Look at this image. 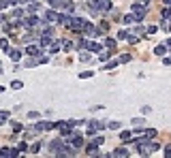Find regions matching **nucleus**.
I'll list each match as a JSON object with an SVG mask.
<instances>
[{
	"label": "nucleus",
	"mask_w": 171,
	"mask_h": 158,
	"mask_svg": "<svg viewBox=\"0 0 171 158\" xmlns=\"http://www.w3.org/2000/svg\"><path fill=\"white\" fill-rule=\"evenodd\" d=\"M131 11H133L135 19H137V22H141V19L146 17V4H143V2H135V4H133V9H131Z\"/></svg>",
	"instance_id": "nucleus-1"
},
{
	"label": "nucleus",
	"mask_w": 171,
	"mask_h": 158,
	"mask_svg": "<svg viewBox=\"0 0 171 158\" xmlns=\"http://www.w3.org/2000/svg\"><path fill=\"white\" fill-rule=\"evenodd\" d=\"M69 143L73 147H84V137L77 133V130H71L69 133Z\"/></svg>",
	"instance_id": "nucleus-2"
},
{
	"label": "nucleus",
	"mask_w": 171,
	"mask_h": 158,
	"mask_svg": "<svg viewBox=\"0 0 171 158\" xmlns=\"http://www.w3.org/2000/svg\"><path fill=\"white\" fill-rule=\"evenodd\" d=\"M107 124H103V122H98V120H92V122H88V130L86 133L88 135H96L98 130H103Z\"/></svg>",
	"instance_id": "nucleus-3"
},
{
	"label": "nucleus",
	"mask_w": 171,
	"mask_h": 158,
	"mask_svg": "<svg viewBox=\"0 0 171 158\" xmlns=\"http://www.w3.org/2000/svg\"><path fill=\"white\" fill-rule=\"evenodd\" d=\"M101 32H103L101 28H96V26H92V24H88V22H86V26H84V34H86V37L94 38V37H98Z\"/></svg>",
	"instance_id": "nucleus-4"
},
{
	"label": "nucleus",
	"mask_w": 171,
	"mask_h": 158,
	"mask_svg": "<svg viewBox=\"0 0 171 158\" xmlns=\"http://www.w3.org/2000/svg\"><path fill=\"white\" fill-rule=\"evenodd\" d=\"M84 26H86V22L81 19V17H73V19H71V26H69V28H71L73 32H84Z\"/></svg>",
	"instance_id": "nucleus-5"
},
{
	"label": "nucleus",
	"mask_w": 171,
	"mask_h": 158,
	"mask_svg": "<svg viewBox=\"0 0 171 158\" xmlns=\"http://www.w3.org/2000/svg\"><path fill=\"white\" fill-rule=\"evenodd\" d=\"M51 128H56V122H37L34 124L37 133H45V130H51Z\"/></svg>",
	"instance_id": "nucleus-6"
},
{
	"label": "nucleus",
	"mask_w": 171,
	"mask_h": 158,
	"mask_svg": "<svg viewBox=\"0 0 171 158\" xmlns=\"http://www.w3.org/2000/svg\"><path fill=\"white\" fill-rule=\"evenodd\" d=\"M64 145H66V143H64L62 139H54V141H49V152L58 156V152H60V150H62Z\"/></svg>",
	"instance_id": "nucleus-7"
},
{
	"label": "nucleus",
	"mask_w": 171,
	"mask_h": 158,
	"mask_svg": "<svg viewBox=\"0 0 171 158\" xmlns=\"http://www.w3.org/2000/svg\"><path fill=\"white\" fill-rule=\"evenodd\" d=\"M22 152L17 150V147H2L0 150V156L2 158H13V156H19Z\"/></svg>",
	"instance_id": "nucleus-8"
},
{
	"label": "nucleus",
	"mask_w": 171,
	"mask_h": 158,
	"mask_svg": "<svg viewBox=\"0 0 171 158\" xmlns=\"http://www.w3.org/2000/svg\"><path fill=\"white\" fill-rule=\"evenodd\" d=\"M96 143H94V141H92V143H88V145H86V154H88V156H101V152H98L96 150Z\"/></svg>",
	"instance_id": "nucleus-9"
},
{
	"label": "nucleus",
	"mask_w": 171,
	"mask_h": 158,
	"mask_svg": "<svg viewBox=\"0 0 171 158\" xmlns=\"http://www.w3.org/2000/svg\"><path fill=\"white\" fill-rule=\"evenodd\" d=\"M22 24H24L28 30H32V26H37V24H39V19H37V15H32V17H28L26 22H22Z\"/></svg>",
	"instance_id": "nucleus-10"
},
{
	"label": "nucleus",
	"mask_w": 171,
	"mask_h": 158,
	"mask_svg": "<svg viewBox=\"0 0 171 158\" xmlns=\"http://www.w3.org/2000/svg\"><path fill=\"white\" fill-rule=\"evenodd\" d=\"M45 19H47L49 24H54V22H58V19H60V15H58L56 11H47V15H45Z\"/></svg>",
	"instance_id": "nucleus-11"
},
{
	"label": "nucleus",
	"mask_w": 171,
	"mask_h": 158,
	"mask_svg": "<svg viewBox=\"0 0 171 158\" xmlns=\"http://www.w3.org/2000/svg\"><path fill=\"white\" fill-rule=\"evenodd\" d=\"M26 54H30V56H41V49L37 45H28L26 47Z\"/></svg>",
	"instance_id": "nucleus-12"
},
{
	"label": "nucleus",
	"mask_w": 171,
	"mask_h": 158,
	"mask_svg": "<svg viewBox=\"0 0 171 158\" xmlns=\"http://www.w3.org/2000/svg\"><path fill=\"white\" fill-rule=\"evenodd\" d=\"M60 45H62V41L51 43V45H49V54H51V56H54V54H58V51H60Z\"/></svg>",
	"instance_id": "nucleus-13"
},
{
	"label": "nucleus",
	"mask_w": 171,
	"mask_h": 158,
	"mask_svg": "<svg viewBox=\"0 0 171 158\" xmlns=\"http://www.w3.org/2000/svg\"><path fill=\"white\" fill-rule=\"evenodd\" d=\"M109 51H111V49H105V51L101 49V51H98V60H101V62H107V60H109Z\"/></svg>",
	"instance_id": "nucleus-14"
},
{
	"label": "nucleus",
	"mask_w": 171,
	"mask_h": 158,
	"mask_svg": "<svg viewBox=\"0 0 171 158\" xmlns=\"http://www.w3.org/2000/svg\"><path fill=\"white\" fill-rule=\"evenodd\" d=\"M9 56H11L13 60L17 62L19 58H22V49H9Z\"/></svg>",
	"instance_id": "nucleus-15"
},
{
	"label": "nucleus",
	"mask_w": 171,
	"mask_h": 158,
	"mask_svg": "<svg viewBox=\"0 0 171 158\" xmlns=\"http://www.w3.org/2000/svg\"><path fill=\"white\" fill-rule=\"evenodd\" d=\"M62 49H64V51H73L75 43H73V41H62Z\"/></svg>",
	"instance_id": "nucleus-16"
},
{
	"label": "nucleus",
	"mask_w": 171,
	"mask_h": 158,
	"mask_svg": "<svg viewBox=\"0 0 171 158\" xmlns=\"http://www.w3.org/2000/svg\"><path fill=\"white\" fill-rule=\"evenodd\" d=\"M118 64H120V60H109L107 64H103V69H105V71H111V69H116Z\"/></svg>",
	"instance_id": "nucleus-17"
},
{
	"label": "nucleus",
	"mask_w": 171,
	"mask_h": 158,
	"mask_svg": "<svg viewBox=\"0 0 171 158\" xmlns=\"http://www.w3.org/2000/svg\"><path fill=\"white\" fill-rule=\"evenodd\" d=\"M101 49H103V45H98V43H94V41L88 43V51H101Z\"/></svg>",
	"instance_id": "nucleus-18"
},
{
	"label": "nucleus",
	"mask_w": 171,
	"mask_h": 158,
	"mask_svg": "<svg viewBox=\"0 0 171 158\" xmlns=\"http://www.w3.org/2000/svg\"><path fill=\"white\" fill-rule=\"evenodd\" d=\"M154 54H156V56H165V54H167V45L163 43V45H158V47H154Z\"/></svg>",
	"instance_id": "nucleus-19"
},
{
	"label": "nucleus",
	"mask_w": 171,
	"mask_h": 158,
	"mask_svg": "<svg viewBox=\"0 0 171 158\" xmlns=\"http://www.w3.org/2000/svg\"><path fill=\"white\" fill-rule=\"evenodd\" d=\"M109 156H128V150H126V147H120V150H116V152H111Z\"/></svg>",
	"instance_id": "nucleus-20"
},
{
	"label": "nucleus",
	"mask_w": 171,
	"mask_h": 158,
	"mask_svg": "<svg viewBox=\"0 0 171 158\" xmlns=\"http://www.w3.org/2000/svg\"><path fill=\"white\" fill-rule=\"evenodd\" d=\"M133 32L135 34H139V37H141V34H146V26H141V24H137L133 28Z\"/></svg>",
	"instance_id": "nucleus-21"
},
{
	"label": "nucleus",
	"mask_w": 171,
	"mask_h": 158,
	"mask_svg": "<svg viewBox=\"0 0 171 158\" xmlns=\"http://www.w3.org/2000/svg\"><path fill=\"white\" fill-rule=\"evenodd\" d=\"M71 19H73V17H69V15H60V19H58V22H60L62 26H71Z\"/></svg>",
	"instance_id": "nucleus-22"
},
{
	"label": "nucleus",
	"mask_w": 171,
	"mask_h": 158,
	"mask_svg": "<svg viewBox=\"0 0 171 158\" xmlns=\"http://www.w3.org/2000/svg\"><path fill=\"white\" fill-rule=\"evenodd\" d=\"M62 4H66V0H49V7H54V9H58Z\"/></svg>",
	"instance_id": "nucleus-23"
},
{
	"label": "nucleus",
	"mask_w": 171,
	"mask_h": 158,
	"mask_svg": "<svg viewBox=\"0 0 171 158\" xmlns=\"http://www.w3.org/2000/svg\"><path fill=\"white\" fill-rule=\"evenodd\" d=\"M105 47L113 51V49H116V38H107V41H105Z\"/></svg>",
	"instance_id": "nucleus-24"
},
{
	"label": "nucleus",
	"mask_w": 171,
	"mask_h": 158,
	"mask_svg": "<svg viewBox=\"0 0 171 158\" xmlns=\"http://www.w3.org/2000/svg\"><path fill=\"white\" fill-rule=\"evenodd\" d=\"M39 150H41V143H37V141H34V143H32V145L28 147V152H30V154H37Z\"/></svg>",
	"instance_id": "nucleus-25"
},
{
	"label": "nucleus",
	"mask_w": 171,
	"mask_h": 158,
	"mask_svg": "<svg viewBox=\"0 0 171 158\" xmlns=\"http://www.w3.org/2000/svg\"><path fill=\"white\" fill-rule=\"evenodd\" d=\"M7 120H9V111H0V126L7 124Z\"/></svg>",
	"instance_id": "nucleus-26"
},
{
	"label": "nucleus",
	"mask_w": 171,
	"mask_h": 158,
	"mask_svg": "<svg viewBox=\"0 0 171 158\" xmlns=\"http://www.w3.org/2000/svg\"><path fill=\"white\" fill-rule=\"evenodd\" d=\"M131 130H122V133H120V139H122V141H131Z\"/></svg>",
	"instance_id": "nucleus-27"
},
{
	"label": "nucleus",
	"mask_w": 171,
	"mask_h": 158,
	"mask_svg": "<svg viewBox=\"0 0 171 158\" xmlns=\"http://www.w3.org/2000/svg\"><path fill=\"white\" fill-rule=\"evenodd\" d=\"M122 19H124V24H133V22H137V19H135V15H133V13H128V15H124Z\"/></svg>",
	"instance_id": "nucleus-28"
},
{
	"label": "nucleus",
	"mask_w": 171,
	"mask_h": 158,
	"mask_svg": "<svg viewBox=\"0 0 171 158\" xmlns=\"http://www.w3.org/2000/svg\"><path fill=\"white\" fill-rule=\"evenodd\" d=\"M13 130H15V133H22V130H24V124H22V122H13Z\"/></svg>",
	"instance_id": "nucleus-29"
},
{
	"label": "nucleus",
	"mask_w": 171,
	"mask_h": 158,
	"mask_svg": "<svg viewBox=\"0 0 171 158\" xmlns=\"http://www.w3.org/2000/svg\"><path fill=\"white\" fill-rule=\"evenodd\" d=\"M118 60H120V64H126V62H131V54H122Z\"/></svg>",
	"instance_id": "nucleus-30"
},
{
	"label": "nucleus",
	"mask_w": 171,
	"mask_h": 158,
	"mask_svg": "<svg viewBox=\"0 0 171 158\" xmlns=\"http://www.w3.org/2000/svg\"><path fill=\"white\" fill-rule=\"evenodd\" d=\"M79 60L88 62V60H90V51H81V54H79Z\"/></svg>",
	"instance_id": "nucleus-31"
},
{
	"label": "nucleus",
	"mask_w": 171,
	"mask_h": 158,
	"mask_svg": "<svg viewBox=\"0 0 171 158\" xmlns=\"http://www.w3.org/2000/svg\"><path fill=\"white\" fill-rule=\"evenodd\" d=\"M11 88H13V90H22V88H24V84L15 79V81H11Z\"/></svg>",
	"instance_id": "nucleus-32"
},
{
	"label": "nucleus",
	"mask_w": 171,
	"mask_h": 158,
	"mask_svg": "<svg viewBox=\"0 0 171 158\" xmlns=\"http://www.w3.org/2000/svg\"><path fill=\"white\" fill-rule=\"evenodd\" d=\"M156 30H158L156 26H148V30H146V37H152V34H154Z\"/></svg>",
	"instance_id": "nucleus-33"
},
{
	"label": "nucleus",
	"mask_w": 171,
	"mask_h": 158,
	"mask_svg": "<svg viewBox=\"0 0 171 158\" xmlns=\"http://www.w3.org/2000/svg\"><path fill=\"white\" fill-rule=\"evenodd\" d=\"M0 49L9 51V41H7V38H0Z\"/></svg>",
	"instance_id": "nucleus-34"
},
{
	"label": "nucleus",
	"mask_w": 171,
	"mask_h": 158,
	"mask_svg": "<svg viewBox=\"0 0 171 158\" xmlns=\"http://www.w3.org/2000/svg\"><path fill=\"white\" fill-rule=\"evenodd\" d=\"M133 126L137 128V126H143V118H133Z\"/></svg>",
	"instance_id": "nucleus-35"
},
{
	"label": "nucleus",
	"mask_w": 171,
	"mask_h": 158,
	"mask_svg": "<svg viewBox=\"0 0 171 158\" xmlns=\"http://www.w3.org/2000/svg\"><path fill=\"white\" fill-rule=\"evenodd\" d=\"M107 128H111V130H118V128H120V122H109V124H107Z\"/></svg>",
	"instance_id": "nucleus-36"
},
{
	"label": "nucleus",
	"mask_w": 171,
	"mask_h": 158,
	"mask_svg": "<svg viewBox=\"0 0 171 158\" xmlns=\"http://www.w3.org/2000/svg\"><path fill=\"white\" fill-rule=\"evenodd\" d=\"M118 38H128V30H118Z\"/></svg>",
	"instance_id": "nucleus-37"
},
{
	"label": "nucleus",
	"mask_w": 171,
	"mask_h": 158,
	"mask_svg": "<svg viewBox=\"0 0 171 158\" xmlns=\"http://www.w3.org/2000/svg\"><path fill=\"white\" fill-rule=\"evenodd\" d=\"M92 75H94L92 71H86V73H81V75H79V79H90Z\"/></svg>",
	"instance_id": "nucleus-38"
},
{
	"label": "nucleus",
	"mask_w": 171,
	"mask_h": 158,
	"mask_svg": "<svg viewBox=\"0 0 171 158\" xmlns=\"http://www.w3.org/2000/svg\"><path fill=\"white\" fill-rule=\"evenodd\" d=\"M39 115H41V113H37V111H30V113H28V120H39Z\"/></svg>",
	"instance_id": "nucleus-39"
},
{
	"label": "nucleus",
	"mask_w": 171,
	"mask_h": 158,
	"mask_svg": "<svg viewBox=\"0 0 171 158\" xmlns=\"http://www.w3.org/2000/svg\"><path fill=\"white\" fill-rule=\"evenodd\" d=\"M22 15H24V11H22V9H13V17H17V19H19Z\"/></svg>",
	"instance_id": "nucleus-40"
},
{
	"label": "nucleus",
	"mask_w": 171,
	"mask_h": 158,
	"mask_svg": "<svg viewBox=\"0 0 171 158\" xmlns=\"http://www.w3.org/2000/svg\"><path fill=\"white\" fill-rule=\"evenodd\" d=\"M146 135H148V137H150V139H152V137L156 135V130H154V128H146Z\"/></svg>",
	"instance_id": "nucleus-41"
},
{
	"label": "nucleus",
	"mask_w": 171,
	"mask_h": 158,
	"mask_svg": "<svg viewBox=\"0 0 171 158\" xmlns=\"http://www.w3.org/2000/svg\"><path fill=\"white\" fill-rule=\"evenodd\" d=\"M17 150H19V152H26V150H28V145L22 141V143H17Z\"/></svg>",
	"instance_id": "nucleus-42"
},
{
	"label": "nucleus",
	"mask_w": 171,
	"mask_h": 158,
	"mask_svg": "<svg viewBox=\"0 0 171 158\" xmlns=\"http://www.w3.org/2000/svg\"><path fill=\"white\" fill-rule=\"evenodd\" d=\"M163 64H165V66H171V56H165V58H163Z\"/></svg>",
	"instance_id": "nucleus-43"
},
{
	"label": "nucleus",
	"mask_w": 171,
	"mask_h": 158,
	"mask_svg": "<svg viewBox=\"0 0 171 158\" xmlns=\"http://www.w3.org/2000/svg\"><path fill=\"white\" fill-rule=\"evenodd\" d=\"M94 143H96V145H103V143H105V137H96Z\"/></svg>",
	"instance_id": "nucleus-44"
},
{
	"label": "nucleus",
	"mask_w": 171,
	"mask_h": 158,
	"mask_svg": "<svg viewBox=\"0 0 171 158\" xmlns=\"http://www.w3.org/2000/svg\"><path fill=\"white\" fill-rule=\"evenodd\" d=\"M150 111H152V107H148V105H146V107H141V113H143V115H148Z\"/></svg>",
	"instance_id": "nucleus-45"
},
{
	"label": "nucleus",
	"mask_w": 171,
	"mask_h": 158,
	"mask_svg": "<svg viewBox=\"0 0 171 158\" xmlns=\"http://www.w3.org/2000/svg\"><path fill=\"white\" fill-rule=\"evenodd\" d=\"M165 156H169V158H171V145H169V147H165Z\"/></svg>",
	"instance_id": "nucleus-46"
},
{
	"label": "nucleus",
	"mask_w": 171,
	"mask_h": 158,
	"mask_svg": "<svg viewBox=\"0 0 171 158\" xmlns=\"http://www.w3.org/2000/svg\"><path fill=\"white\" fill-rule=\"evenodd\" d=\"M165 45H167V49H171V38H167V41H165Z\"/></svg>",
	"instance_id": "nucleus-47"
},
{
	"label": "nucleus",
	"mask_w": 171,
	"mask_h": 158,
	"mask_svg": "<svg viewBox=\"0 0 171 158\" xmlns=\"http://www.w3.org/2000/svg\"><path fill=\"white\" fill-rule=\"evenodd\" d=\"M2 92H4V85H0V94H2Z\"/></svg>",
	"instance_id": "nucleus-48"
},
{
	"label": "nucleus",
	"mask_w": 171,
	"mask_h": 158,
	"mask_svg": "<svg viewBox=\"0 0 171 158\" xmlns=\"http://www.w3.org/2000/svg\"><path fill=\"white\" fill-rule=\"evenodd\" d=\"M0 73H2V64H0Z\"/></svg>",
	"instance_id": "nucleus-49"
}]
</instances>
